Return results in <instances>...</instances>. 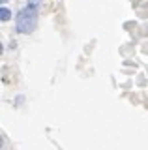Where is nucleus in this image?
<instances>
[{"instance_id":"2","label":"nucleus","mask_w":148,"mask_h":150,"mask_svg":"<svg viewBox=\"0 0 148 150\" xmlns=\"http://www.w3.org/2000/svg\"><path fill=\"white\" fill-rule=\"evenodd\" d=\"M10 17H11V11L8 8H2V9H0V19H2V21H10Z\"/></svg>"},{"instance_id":"1","label":"nucleus","mask_w":148,"mask_h":150,"mask_svg":"<svg viewBox=\"0 0 148 150\" xmlns=\"http://www.w3.org/2000/svg\"><path fill=\"white\" fill-rule=\"evenodd\" d=\"M15 25H17V32L21 34H30L32 30L38 25V9L34 8H23L19 13H17L15 19Z\"/></svg>"}]
</instances>
